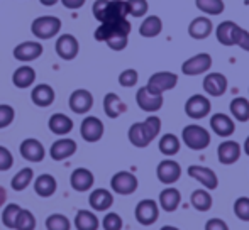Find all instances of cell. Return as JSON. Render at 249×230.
<instances>
[{
	"mask_svg": "<svg viewBox=\"0 0 249 230\" xmlns=\"http://www.w3.org/2000/svg\"><path fill=\"white\" fill-rule=\"evenodd\" d=\"M14 229L16 230H34L36 229V217H34L33 212L26 210V208H20Z\"/></svg>",
	"mask_w": 249,
	"mask_h": 230,
	"instance_id": "41",
	"label": "cell"
},
{
	"mask_svg": "<svg viewBox=\"0 0 249 230\" xmlns=\"http://www.w3.org/2000/svg\"><path fill=\"white\" fill-rule=\"evenodd\" d=\"M244 3H246V5H249V0H244Z\"/></svg>",
	"mask_w": 249,
	"mask_h": 230,
	"instance_id": "58",
	"label": "cell"
},
{
	"mask_svg": "<svg viewBox=\"0 0 249 230\" xmlns=\"http://www.w3.org/2000/svg\"><path fill=\"white\" fill-rule=\"evenodd\" d=\"M14 166V156L5 146H0V171H9Z\"/></svg>",
	"mask_w": 249,
	"mask_h": 230,
	"instance_id": "48",
	"label": "cell"
},
{
	"mask_svg": "<svg viewBox=\"0 0 249 230\" xmlns=\"http://www.w3.org/2000/svg\"><path fill=\"white\" fill-rule=\"evenodd\" d=\"M56 190H58V183H56V178L53 174L43 173L34 180V191L37 197L50 198L56 193Z\"/></svg>",
	"mask_w": 249,
	"mask_h": 230,
	"instance_id": "29",
	"label": "cell"
},
{
	"mask_svg": "<svg viewBox=\"0 0 249 230\" xmlns=\"http://www.w3.org/2000/svg\"><path fill=\"white\" fill-rule=\"evenodd\" d=\"M7 201V190L3 186H0V207H3Z\"/></svg>",
	"mask_w": 249,
	"mask_h": 230,
	"instance_id": "54",
	"label": "cell"
},
{
	"mask_svg": "<svg viewBox=\"0 0 249 230\" xmlns=\"http://www.w3.org/2000/svg\"><path fill=\"white\" fill-rule=\"evenodd\" d=\"M237 24L234 20H224L219 26L215 27V37L222 46H234V37H236V31H237Z\"/></svg>",
	"mask_w": 249,
	"mask_h": 230,
	"instance_id": "32",
	"label": "cell"
},
{
	"mask_svg": "<svg viewBox=\"0 0 249 230\" xmlns=\"http://www.w3.org/2000/svg\"><path fill=\"white\" fill-rule=\"evenodd\" d=\"M163 95H154L151 93L146 86H141L136 93V103L138 107L142 110V112H148V114H154L163 107Z\"/></svg>",
	"mask_w": 249,
	"mask_h": 230,
	"instance_id": "17",
	"label": "cell"
},
{
	"mask_svg": "<svg viewBox=\"0 0 249 230\" xmlns=\"http://www.w3.org/2000/svg\"><path fill=\"white\" fill-rule=\"evenodd\" d=\"M188 176L194 178L195 181H198L205 190H215L219 186V178L213 169L205 168V166H198V164H192L187 169Z\"/></svg>",
	"mask_w": 249,
	"mask_h": 230,
	"instance_id": "13",
	"label": "cell"
},
{
	"mask_svg": "<svg viewBox=\"0 0 249 230\" xmlns=\"http://www.w3.org/2000/svg\"><path fill=\"white\" fill-rule=\"evenodd\" d=\"M241 152H243V148L239 146V142L226 139V141L220 142L219 148H217V158H219L220 164L231 166V164H234V163L239 161Z\"/></svg>",
	"mask_w": 249,
	"mask_h": 230,
	"instance_id": "18",
	"label": "cell"
},
{
	"mask_svg": "<svg viewBox=\"0 0 249 230\" xmlns=\"http://www.w3.org/2000/svg\"><path fill=\"white\" fill-rule=\"evenodd\" d=\"M243 151L249 156V135L246 137V141H244V144H243Z\"/></svg>",
	"mask_w": 249,
	"mask_h": 230,
	"instance_id": "56",
	"label": "cell"
},
{
	"mask_svg": "<svg viewBox=\"0 0 249 230\" xmlns=\"http://www.w3.org/2000/svg\"><path fill=\"white\" fill-rule=\"evenodd\" d=\"M160 230H180L178 227H173V225H164V227H161Z\"/></svg>",
	"mask_w": 249,
	"mask_h": 230,
	"instance_id": "57",
	"label": "cell"
},
{
	"mask_svg": "<svg viewBox=\"0 0 249 230\" xmlns=\"http://www.w3.org/2000/svg\"><path fill=\"white\" fill-rule=\"evenodd\" d=\"M212 110V105H210L209 97L205 95H192L190 99L185 102V114L188 115L194 120H200V118H205L207 115Z\"/></svg>",
	"mask_w": 249,
	"mask_h": 230,
	"instance_id": "9",
	"label": "cell"
},
{
	"mask_svg": "<svg viewBox=\"0 0 249 230\" xmlns=\"http://www.w3.org/2000/svg\"><path fill=\"white\" fill-rule=\"evenodd\" d=\"M203 92L209 97H222L227 92V78L222 73H207L203 78Z\"/></svg>",
	"mask_w": 249,
	"mask_h": 230,
	"instance_id": "19",
	"label": "cell"
},
{
	"mask_svg": "<svg viewBox=\"0 0 249 230\" xmlns=\"http://www.w3.org/2000/svg\"><path fill=\"white\" fill-rule=\"evenodd\" d=\"M104 122L99 117H93V115L85 117L82 120V125H80V135L87 142H99L102 135H104Z\"/></svg>",
	"mask_w": 249,
	"mask_h": 230,
	"instance_id": "12",
	"label": "cell"
},
{
	"mask_svg": "<svg viewBox=\"0 0 249 230\" xmlns=\"http://www.w3.org/2000/svg\"><path fill=\"white\" fill-rule=\"evenodd\" d=\"M36 82V71H34L33 66L29 65H22L12 73V83L16 88L26 90L29 86L34 85Z\"/></svg>",
	"mask_w": 249,
	"mask_h": 230,
	"instance_id": "30",
	"label": "cell"
},
{
	"mask_svg": "<svg viewBox=\"0 0 249 230\" xmlns=\"http://www.w3.org/2000/svg\"><path fill=\"white\" fill-rule=\"evenodd\" d=\"M89 205L92 212H107L114 205V195L107 188H95L89 197Z\"/></svg>",
	"mask_w": 249,
	"mask_h": 230,
	"instance_id": "21",
	"label": "cell"
},
{
	"mask_svg": "<svg viewBox=\"0 0 249 230\" xmlns=\"http://www.w3.org/2000/svg\"><path fill=\"white\" fill-rule=\"evenodd\" d=\"M146 129L149 131V134L153 135V139H156L161 132V118L156 117V115H149L148 118L144 120Z\"/></svg>",
	"mask_w": 249,
	"mask_h": 230,
	"instance_id": "50",
	"label": "cell"
},
{
	"mask_svg": "<svg viewBox=\"0 0 249 230\" xmlns=\"http://www.w3.org/2000/svg\"><path fill=\"white\" fill-rule=\"evenodd\" d=\"M180 203H181V193L173 186L164 188V190L160 193V198H158L160 208L164 212H168V214L177 210V208L180 207Z\"/></svg>",
	"mask_w": 249,
	"mask_h": 230,
	"instance_id": "27",
	"label": "cell"
},
{
	"mask_svg": "<svg viewBox=\"0 0 249 230\" xmlns=\"http://www.w3.org/2000/svg\"><path fill=\"white\" fill-rule=\"evenodd\" d=\"M195 5L205 16H220L226 10L224 0H195Z\"/></svg>",
	"mask_w": 249,
	"mask_h": 230,
	"instance_id": "39",
	"label": "cell"
},
{
	"mask_svg": "<svg viewBox=\"0 0 249 230\" xmlns=\"http://www.w3.org/2000/svg\"><path fill=\"white\" fill-rule=\"evenodd\" d=\"M76 152V142L70 137H61L54 141L50 148V156L54 161H65V159L71 158Z\"/></svg>",
	"mask_w": 249,
	"mask_h": 230,
	"instance_id": "23",
	"label": "cell"
},
{
	"mask_svg": "<svg viewBox=\"0 0 249 230\" xmlns=\"http://www.w3.org/2000/svg\"><path fill=\"white\" fill-rule=\"evenodd\" d=\"M54 51L61 59L71 61V59L78 56V51H80L78 39L73 34H61L54 43Z\"/></svg>",
	"mask_w": 249,
	"mask_h": 230,
	"instance_id": "10",
	"label": "cell"
},
{
	"mask_svg": "<svg viewBox=\"0 0 249 230\" xmlns=\"http://www.w3.org/2000/svg\"><path fill=\"white\" fill-rule=\"evenodd\" d=\"M59 31H61V20L54 16L37 17L31 24V33L34 34V37L41 41L53 39L54 36H58Z\"/></svg>",
	"mask_w": 249,
	"mask_h": 230,
	"instance_id": "3",
	"label": "cell"
},
{
	"mask_svg": "<svg viewBox=\"0 0 249 230\" xmlns=\"http://www.w3.org/2000/svg\"><path fill=\"white\" fill-rule=\"evenodd\" d=\"M59 2H61L63 5L66 7V9H70V10H76V9H80V7L85 5L87 0H59Z\"/></svg>",
	"mask_w": 249,
	"mask_h": 230,
	"instance_id": "53",
	"label": "cell"
},
{
	"mask_svg": "<svg viewBox=\"0 0 249 230\" xmlns=\"http://www.w3.org/2000/svg\"><path fill=\"white\" fill-rule=\"evenodd\" d=\"M125 103L121 100L117 93H107L104 97V112L108 118H117L125 112Z\"/></svg>",
	"mask_w": 249,
	"mask_h": 230,
	"instance_id": "33",
	"label": "cell"
},
{
	"mask_svg": "<svg viewBox=\"0 0 249 230\" xmlns=\"http://www.w3.org/2000/svg\"><path fill=\"white\" fill-rule=\"evenodd\" d=\"M212 68V56L209 53H198L195 56L188 58L181 65V73L187 76H198L207 73Z\"/></svg>",
	"mask_w": 249,
	"mask_h": 230,
	"instance_id": "8",
	"label": "cell"
},
{
	"mask_svg": "<svg viewBox=\"0 0 249 230\" xmlns=\"http://www.w3.org/2000/svg\"><path fill=\"white\" fill-rule=\"evenodd\" d=\"M68 105L70 110L78 115L89 114L93 107V95L85 88H78L70 95L68 99Z\"/></svg>",
	"mask_w": 249,
	"mask_h": 230,
	"instance_id": "14",
	"label": "cell"
},
{
	"mask_svg": "<svg viewBox=\"0 0 249 230\" xmlns=\"http://www.w3.org/2000/svg\"><path fill=\"white\" fill-rule=\"evenodd\" d=\"M102 227L104 230H122L124 227V222H122V217L119 214H105L104 220H102Z\"/></svg>",
	"mask_w": 249,
	"mask_h": 230,
	"instance_id": "46",
	"label": "cell"
},
{
	"mask_svg": "<svg viewBox=\"0 0 249 230\" xmlns=\"http://www.w3.org/2000/svg\"><path fill=\"white\" fill-rule=\"evenodd\" d=\"M158 148H160L161 154L171 158V156H175V154L180 152L181 142L175 134H164V135H161L160 142H158Z\"/></svg>",
	"mask_w": 249,
	"mask_h": 230,
	"instance_id": "35",
	"label": "cell"
},
{
	"mask_svg": "<svg viewBox=\"0 0 249 230\" xmlns=\"http://www.w3.org/2000/svg\"><path fill=\"white\" fill-rule=\"evenodd\" d=\"M181 141L192 151H203L210 146V132L198 124H188L181 131Z\"/></svg>",
	"mask_w": 249,
	"mask_h": 230,
	"instance_id": "2",
	"label": "cell"
},
{
	"mask_svg": "<svg viewBox=\"0 0 249 230\" xmlns=\"http://www.w3.org/2000/svg\"><path fill=\"white\" fill-rule=\"evenodd\" d=\"M41 3H43L44 7H53V5H56V3L59 2V0H39Z\"/></svg>",
	"mask_w": 249,
	"mask_h": 230,
	"instance_id": "55",
	"label": "cell"
},
{
	"mask_svg": "<svg viewBox=\"0 0 249 230\" xmlns=\"http://www.w3.org/2000/svg\"><path fill=\"white\" fill-rule=\"evenodd\" d=\"M139 186V181L136 178V174L129 171H119L110 178V190L122 197L132 195Z\"/></svg>",
	"mask_w": 249,
	"mask_h": 230,
	"instance_id": "6",
	"label": "cell"
},
{
	"mask_svg": "<svg viewBox=\"0 0 249 230\" xmlns=\"http://www.w3.org/2000/svg\"><path fill=\"white\" fill-rule=\"evenodd\" d=\"M44 225H46V230H71V222L63 214H51Z\"/></svg>",
	"mask_w": 249,
	"mask_h": 230,
	"instance_id": "40",
	"label": "cell"
},
{
	"mask_svg": "<svg viewBox=\"0 0 249 230\" xmlns=\"http://www.w3.org/2000/svg\"><path fill=\"white\" fill-rule=\"evenodd\" d=\"M178 83V75L171 71H158L153 73L148 80V85L146 88L149 90L154 95H163L168 90H173Z\"/></svg>",
	"mask_w": 249,
	"mask_h": 230,
	"instance_id": "5",
	"label": "cell"
},
{
	"mask_svg": "<svg viewBox=\"0 0 249 230\" xmlns=\"http://www.w3.org/2000/svg\"><path fill=\"white\" fill-rule=\"evenodd\" d=\"M190 201H192V207L197 212H209L213 205L212 195H210L209 190H205V188L195 190L190 197Z\"/></svg>",
	"mask_w": 249,
	"mask_h": 230,
	"instance_id": "36",
	"label": "cell"
},
{
	"mask_svg": "<svg viewBox=\"0 0 249 230\" xmlns=\"http://www.w3.org/2000/svg\"><path fill=\"white\" fill-rule=\"evenodd\" d=\"M56 99V93H54V88L48 83H39L33 88L31 92V100H33L34 105L41 107V109H46V107L53 105Z\"/></svg>",
	"mask_w": 249,
	"mask_h": 230,
	"instance_id": "26",
	"label": "cell"
},
{
	"mask_svg": "<svg viewBox=\"0 0 249 230\" xmlns=\"http://www.w3.org/2000/svg\"><path fill=\"white\" fill-rule=\"evenodd\" d=\"M131 34V22L127 19L110 20V22H102L97 31L93 33V37L97 41L105 43L107 39L115 36H129Z\"/></svg>",
	"mask_w": 249,
	"mask_h": 230,
	"instance_id": "4",
	"label": "cell"
},
{
	"mask_svg": "<svg viewBox=\"0 0 249 230\" xmlns=\"http://www.w3.org/2000/svg\"><path fill=\"white\" fill-rule=\"evenodd\" d=\"M73 227L76 230H99L100 220L92 210H78L73 218Z\"/></svg>",
	"mask_w": 249,
	"mask_h": 230,
	"instance_id": "31",
	"label": "cell"
},
{
	"mask_svg": "<svg viewBox=\"0 0 249 230\" xmlns=\"http://www.w3.org/2000/svg\"><path fill=\"white\" fill-rule=\"evenodd\" d=\"M43 51H44L43 44L37 43V41H24V43L17 44V46L14 48L12 54L17 61L31 63V61H34V59L39 58L41 54H43Z\"/></svg>",
	"mask_w": 249,
	"mask_h": 230,
	"instance_id": "16",
	"label": "cell"
},
{
	"mask_svg": "<svg viewBox=\"0 0 249 230\" xmlns=\"http://www.w3.org/2000/svg\"><path fill=\"white\" fill-rule=\"evenodd\" d=\"M127 137L134 148H148L151 142L154 141L153 135L149 134V131L146 129L144 122H134V124L129 127Z\"/></svg>",
	"mask_w": 249,
	"mask_h": 230,
	"instance_id": "24",
	"label": "cell"
},
{
	"mask_svg": "<svg viewBox=\"0 0 249 230\" xmlns=\"http://www.w3.org/2000/svg\"><path fill=\"white\" fill-rule=\"evenodd\" d=\"M234 46H239L241 49L248 51L249 53V33L243 27H237L236 37H234Z\"/></svg>",
	"mask_w": 249,
	"mask_h": 230,
	"instance_id": "49",
	"label": "cell"
},
{
	"mask_svg": "<svg viewBox=\"0 0 249 230\" xmlns=\"http://www.w3.org/2000/svg\"><path fill=\"white\" fill-rule=\"evenodd\" d=\"M127 43H129V36H115V37H110V39L105 41L108 48L112 51H122L127 48Z\"/></svg>",
	"mask_w": 249,
	"mask_h": 230,
	"instance_id": "51",
	"label": "cell"
},
{
	"mask_svg": "<svg viewBox=\"0 0 249 230\" xmlns=\"http://www.w3.org/2000/svg\"><path fill=\"white\" fill-rule=\"evenodd\" d=\"M210 129L219 137H231L236 131V124H234V118L227 114L217 112L210 117Z\"/></svg>",
	"mask_w": 249,
	"mask_h": 230,
	"instance_id": "20",
	"label": "cell"
},
{
	"mask_svg": "<svg viewBox=\"0 0 249 230\" xmlns=\"http://www.w3.org/2000/svg\"><path fill=\"white\" fill-rule=\"evenodd\" d=\"M156 176L166 186L175 184L181 178V166L175 159H163L156 168Z\"/></svg>",
	"mask_w": 249,
	"mask_h": 230,
	"instance_id": "11",
	"label": "cell"
},
{
	"mask_svg": "<svg viewBox=\"0 0 249 230\" xmlns=\"http://www.w3.org/2000/svg\"><path fill=\"white\" fill-rule=\"evenodd\" d=\"M19 212H20V207L17 203H7L2 210V224L5 225L7 229H14Z\"/></svg>",
	"mask_w": 249,
	"mask_h": 230,
	"instance_id": "42",
	"label": "cell"
},
{
	"mask_svg": "<svg viewBox=\"0 0 249 230\" xmlns=\"http://www.w3.org/2000/svg\"><path fill=\"white\" fill-rule=\"evenodd\" d=\"M127 3V16L132 17H144L149 10L148 0H125Z\"/></svg>",
	"mask_w": 249,
	"mask_h": 230,
	"instance_id": "43",
	"label": "cell"
},
{
	"mask_svg": "<svg viewBox=\"0 0 249 230\" xmlns=\"http://www.w3.org/2000/svg\"><path fill=\"white\" fill-rule=\"evenodd\" d=\"M16 118V110L12 105H7V103H0V129L9 127L10 124Z\"/></svg>",
	"mask_w": 249,
	"mask_h": 230,
	"instance_id": "47",
	"label": "cell"
},
{
	"mask_svg": "<svg viewBox=\"0 0 249 230\" xmlns=\"http://www.w3.org/2000/svg\"><path fill=\"white\" fill-rule=\"evenodd\" d=\"M205 230H229V225L222 218H209L205 224Z\"/></svg>",
	"mask_w": 249,
	"mask_h": 230,
	"instance_id": "52",
	"label": "cell"
},
{
	"mask_svg": "<svg viewBox=\"0 0 249 230\" xmlns=\"http://www.w3.org/2000/svg\"><path fill=\"white\" fill-rule=\"evenodd\" d=\"M134 217L141 225L149 227V225L156 224L158 218H160V205H158V201L151 200V198L141 200L138 205H136Z\"/></svg>",
	"mask_w": 249,
	"mask_h": 230,
	"instance_id": "7",
	"label": "cell"
},
{
	"mask_svg": "<svg viewBox=\"0 0 249 230\" xmlns=\"http://www.w3.org/2000/svg\"><path fill=\"white\" fill-rule=\"evenodd\" d=\"M212 31H213L212 20L205 16L195 17V19L188 24V36H190L192 39H197V41L207 39V37L212 34Z\"/></svg>",
	"mask_w": 249,
	"mask_h": 230,
	"instance_id": "25",
	"label": "cell"
},
{
	"mask_svg": "<svg viewBox=\"0 0 249 230\" xmlns=\"http://www.w3.org/2000/svg\"><path fill=\"white\" fill-rule=\"evenodd\" d=\"M229 110L232 118L237 122H248L249 120V100L244 97H236L229 103Z\"/></svg>",
	"mask_w": 249,
	"mask_h": 230,
	"instance_id": "37",
	"label": "cell"
},
{
	"mask_svg": "<svg viewBox=\"0 0 249 230\" xmlns=\"http://www.w3.org/2000/svg\"><path fill=\"white\" fill-rule=\"evenodd\" d=\"M34 181V171L33 168H22L19 173H16V176L10 181V186L14 191H24L31 183Z\"/></svg>",
	"mask_w": 249,
	"mask_h": 230,
	"instance_id": "38",
	"label": "cell"
},
{
	"mask_svg": "<svg viewBox=\"0 0 249 230\" xmlns=\"http://www.w3.org/2000/svg\"><path fill=\"white\" fill-rule=\"evenodd\" d=\"M95 183V178H93V173L87 168H76L73 169L71 176H70V184L75 191L78 193H85V191H90Z\"/></svg>",
	"mask_w": 249,
	"mask_h": 230,
	"instance_id": "22",
	"label": "cell"
},
{
	"mask_svg": "<svg viewBox=\"0 0 249 230\" xmlns=\"http://www.w3.org/2000/svg\"><path fill=\"white\" fill-rule=\"evenodd\" d=\"M234 215H236L239 220L249 222V198L248 197H239L234 201Z\"/></svg>",
	"mask_w": 249,
	"mask_h": 230,
	"instance_id": "44",
	"label": "cell"
},
{
	"mask_svg": "<svg viewBox=\"0 0 249 230\" xmlns=\"http://www.w3.org/2000/svg\"><path fill=\"white\" fill-rule=\"evenodd\" d=\"M48 127H50V131L53 132L54 135H68L70 132L73 131V127H75V124H73V120L68 117L66 114H53L50 117V120H48Z\"/></svg>",
	"mask_w": 249,
	"mask_h": 230,
	"instance_id": "28",
	"label": "cell"
},
{
	"mask_svg": "<svg viewBox=\"0 0 249 230\" xmlns=\"http://www.w3.org/2000/svg\"><path fill=\"white\" fill-rule=\"evenodd\" d=\"M92 12L100 24L127 19V3L125 0H95L92 5Z\"/></svg>",
	"mask_w": 249,
	"mask_h": 230,
	"instance_id": "1",
	"label": "cell"
},
{
	"mask_svg": "<svg viewBox=\"0 0 249 230\" xmlns=\"http://www.w3.org/2000/svg\"><path fill=\"white\" fill-rule=\"evenodd\" d=\"M163 31V20L158 16H148L139 26V34L146 39H153V37L160 36Z\"/></svg>",
	"mask_w": 249,
	"mask_h": 230,
	"instance_id": "34",
	"label": "cell"
},
{
	"mask_svg": "<svg viewBox=\"0 0 249 230\" xmlns=\"http://www.w3.org/2000/svg\"><path fill=\"white\" fill-rule=\"evenodd\" d=\"M138 80H139V73L134 68H127L119 75V85L124 86V88H132V86H136Z\"/></svg>",
	"mask_w": 249,
	"mask_h": 230,
	"instance_id": "45",
	"label": "cell"
},
{
	"mask_svg": "<svg viewBox=\"0 0 249 230\" xmlns=\"http://www.w3.org/2000/svg\"><path fill=\"white\" fill-rule=\"evenodd\" d=\"M19 152L22 156V159L29 163H41L46 156V149H44L43 142L37 141L34 137L24 139L19 146Z\"/></svg>",
	"mask_w": 249,
	"mask_h": 230,
	"instance_id": "15",
	"label": "cell"
}]
</instances>
